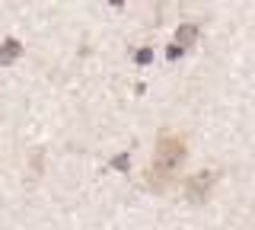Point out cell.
Returning a JSON list of instances; mask_svg holds the SVG:
<instances>
[{
	"instance_id": "obj_1",
	"label": "cell",
	"mask_w": 255,
	"mask_h": 230,
	"mask_svg": "<svg viewBox=\"0 0 255 230\" xmlns=\"http://www.w3.org/2000/svg\"><path fill=\"white\" fill-rule=\"evenodd\" d=\"M185 160V144H182L179 134H159V144H156V157H153V170H150V182L156 189H163L166 182L172 179L175 166Z\"/></svg>"
},
{
	"instance_id": "obj_2",
	"label": "cell",
	"mask_w": 255,
	"mask_h": 230,
	"mask_svg": "<svg viewBox=\"0 0 255 230\" xmlns=\"http://www.w3.org/2000/svg\"><path fill=\"white\" fill-rule=\"evenodd\" d=\"M198 35H201V32H198L195 22H185V26H179V29H175V42L166 48V58H169V61H179L182 54H185L191 45L198 42Z\"/></svg>"
},
{
	"instance_id": "obj_3",
	"label": "cell",
	"mask_w": 255,
	"mask_h": 230,
	"mask_svg": "<svg viewBox=\"0 0 255 230\" xmlns=\"http://www.w3.org/2000/svg\"><path fill=\"white\" fill-rule=\"evenodd\" d=\"M214 179H217V173L214 170H207V173H195V176H188L185 182V192L191 202H204L207 192H211V186H214Z\"/></svg>"
},
{
	"instance_id": "obj_4",
	"label": "cell",
	"mask_w": 255,
	"mask_h": 230,
	"mask_svg": "<svg viewBox=\"0 0 255 230\" xmlns=\"http://www.w3.org/2000/svg\"><path fill=\"white\" fill-rule=\"evenodd\" d=\"M19 58H22L19 38H6V42L0 45V67H10V64H16Z\"/></svg>"
},
{
	"instance_id": "obj_5",
	"label": "cell",
	"mask_w": 255,
	"mask_h": 230,
	"mask_svg": "<svg viewBox=\"0 0 255 230\" xmlns=\"http://www.w3.org/2000/svg\"><path fill=\"white\" fill-rule=\"evenodd\" d=\"M128 166H131V157H128V154H118L115 160H112V170H118V173H125Z\"/></svg>"
},
{
	"instance_id": "obj_6",
	"label": "cell",
	"mask_w": 255,
	"mask_h": 230,
	"mask_svg": "<svg viewBox=\"0 0 255 230\" xmlns=\"http://www.w3.org/2000/svg\"><path fill=\"white\" fill-rule=\"evenodd\" d=\"M134 61H137V64H150V61H153V48H140L134 54Z\"/></svg>"
},
{
	"instance_id": "obj_7",
	"label": "cell",
	"mask_w": 255,
	"mask_h": 230,
	"mask_svg": "<svg viewBox=\"0 0 255 230\" xmlns=\"http://www.w3.org/2000/svg\"><path fill=\"white\" fill-rule=\"evenodd\" d=\"M109 3H112V6H122V3H125V0H109Z\"/></svg>"
}]
</instances>
